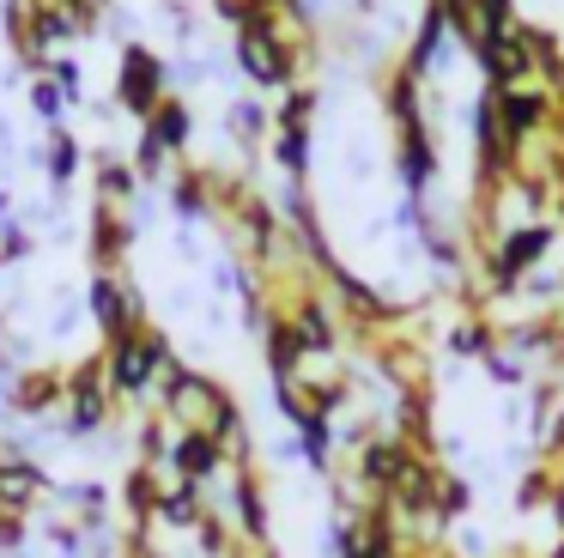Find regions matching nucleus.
<instances>
[{"mask_svg": "<svg viewBox=\"0 0 564 558\" xmlns=\"http://www.w3.org/2000/svg\"><path fill=\"white\" fill-rule=\"evenodd\" d=\"M467 509H474V492H467V480H462V473L443 468V480H437V504H431V522H437V528L449 534L455 522L467 516Z\"/></svg>", "mask_w": 564, "mask_h": 558, "instance_id": "nucleus-3", "label": "nucleus"}, {"mask_svg": "<svg viewBox=\"0 0 564 558\" xmlns=\"http://www.w3.org/2000/svg\"><path fill=\"white\" fill-rule=\"evenodd\" d=\"M122 104L134 116H152L164 104V67L147 55V49H128L122 55Z\"/></svg>", "mask_w": 564, "mask_h": 558, "instance_id": "nucleus-1", "label": "nucleus"}, {"mask_svg": "<svg viewBox=\"0 0 564 558\" xmlns=\"http://www.w3.org/2000/svg\"><path fill=\"white\" fill-rule=\"evenodd\" d=\"M19 407H25V412L67 407V371H25V376H19Z\"/></svg>", "mask_w": 564, "mask_h": 558, "instance_id": "nucleus-2", "label": "nucleus"}]
</instances>
